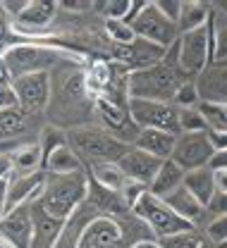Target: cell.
Returning <instances> with one entry per match:
<instances>
[{
  "label": "cell",
  "instance_id": "obj_1",
  "mask_svg": "<svg viewBox=\"0 0 227 248\" xmlns=\"http://www.w3.org/2000/svg\"><path fill=\"white\" fill-rule=\"evenodd\" d=\"M53 79V95H50V120L55 126H86L89 117H94V103L96 98L89 91L86 72L79 67V62H63L58 69L50 72Z\"/></svg>",
  "mask_w": 227,
  "mask_h": 248
},
{
  "label": "cell",
  "instance_id": "obj_2",
  "mask_svg": "<svg viewBox=\"0 0 227 248\" xmlns=\"http://www.w3.org/2000/svg\"><path fill=\"white\" fill-rule=\"evenodd\" d=\"M187 81H192V79L179 67V53H177V43H175V46L167 48V55L158 64H153L148 69L130 72L127 91H130V98L172 103L175 93L179 91V86L187 84Z\"/></svg>",
  "mask_w": 227,
  "mask_h": 248
},
{
  "label": "cell",
  "instance_id": "obj_3",
  "mask_svg": "<svg viewBox=\"0 0 227 248\" xmlns=\"http://www.w3.org/2000/svg\"><path fill=\"white\" fill-rule=\"evenodd\" d=\"M2 60H5V67L15 81V79L29 77V74H50L63 62H81V58L72 48H65V46L29 41V43H19V46L10 48L2 55Z\"/></svg>",
  "mask_w": 227,
  "mask_h": 248
},
{
  "label": "cell",
  "instance_id": "obj_4",
  "mask_svg": "<svg viewBox=\"0 0 227 248\" xmlns=\"http://www.w3.org/2000/svg\"><path fill=\"white\" fill-rule=\"evenodd\" d=\"M86 196H89V172H74V174L46 172V184L38 203L53 217L69 222L74 213L86 203Z\"/></svg>",
  "mask_w": 227,
  "mask_h": 248
},
{
  "label": "cell",
  "instance_id": "obj_5",
  "mask_svg": "<svg viewBox=\"0 0 227 248\" xmlns=\"http://www.w3.org/2000/svg\"><path fill=\"white\" fill-rule=\"evenodd\" d=\"M125 215H94L79 232L74 248H131V244H136V239H131L134 229L141 227L144 222L139 217H131V222H127ZM139 239H153V236H141L134 234Z\"/></svg>",
  "mask_w": 227,
  "mask_h": 248
},
{
  "label": "cell",
  "instance_id": "obj_6",
  "mask_svg": "<svg viewBox=\"0 0 227 248\" xmlns=\"http://www.w3.org/2000/svg\"><path fill=\"white\" fill-rule=\"evenodd\" d=\"M67 141L74 148V153L81 157L84 165H98V162H120V157L130 151L131 146L115 139L100 126H77L67 131Z\"/></svg>",
  "mask_w": 227,
  "mask_h": 248
},
{
  "label": "cell",
  "instance_id": "obj_7",
  "mask_svg": "<svg viewBox=\"0 0 227 248\" xmlns=\"http://www.w3.org/2000/svg\"><path fill=\"white\" fill-rule=\"evenodd\" d=\"M177 53H179L182 72L192 81H196L203 74V69L215 60V15L206 27L179 33Z\"/></svg>",
  "mask_w": 227,
  "mask_h": 248
},
{
  "label": "cell",
  "instance_id": "obj_8",
  "mask_svg": "<svg viewBox=\"0 0 227 248\" xmlns=\"http://www.w3.org/2000/svg\"><path fill=\"white\" fill-rule=\"evenodd\" d=\"M131 215L139 217L148 232L153 234V239H167V236H175V234H182V232H192V229H198L192 222L182 219L177 215L162 198L153 196L151 191H146L131 208Z\"/></svg>",
  "mask_w": 227,
  "mask_h": 248
},
{
  "label": "cell",
  "instance_id": "obj_9",
  "mask_svg": "<svg viewBox=\"0 0 227 248\" xmlns=\"http://www.w3.org/2000/svg\"><path fill=\"white\" fill-rule=\"evenodd\" d=\"M130 117L139 129H161L175 136L182 134L179 129V108L162 100H144V98H130Z\"/></svg>",
  "mask_w": 227,
  "mask_h": 248
},
{
  "label": "cell",
  "instance_id": "obj_10",
  "mask_svg": "<svg viewBox=\"0 0 227 248\" xmlns=\"http://www.w3.org/2000/svg\"><path fill=\"white\" fill-rule=\"evenodd\" d=\"M131 29L139 38L151 41L156 46L170 48L179 41V29L175 22H170L165 15L161 12L158 2H146L144 10L139 12V17L131 22Z\"/></svg>",
  "mask_w": 227,
  "mask_h": 248
},
{
  "label": "cell",
  "instance_id": "obj_11",
  "mask_svg": "<svg viewBox=\"0 0 227 248\" xmlns=\"http://www.w3.org/2000/svg\"><path fill=\"white\" fill-rule=\"evenodd\" d=\"M33 115H27L19 108L12 110H2L0 112V153H15L22 146L36 143L33 139Z\"/></svg>",
  "mask_w": 227,
  "mask_h": 248
},
{
  "label": "cell",
  "instance_id": "obj_12",
  "mask_svg": "<svg viewBox=\"0 0 227 248\" xmlns=\"http://www.w3.org/2000/svg\"><path fill=\"white\" fill-rule=\"evenodd\" d=\"M60 2H50V0H29V5L24 7V12L12 19L15 31L22 38H32V41H43L50 33V24L58 15Z\"/></svg>",
  "mask_w": 227,
  "mask_h": 248
},
{
  "label": "cell",
  "instance_id": "obj_13",
  "mask_svg": "<svg viewBox=\"0 0 227 248\" xmlns=\"http://www.w3.org/2000/svg\"><path fill=\"white\" fill-rule=\"evenodd\" d=\"M15 93H17L19 110H24L27 115H33V117H41L50 105L53 79H50V74L19 77V79H15Z\"/></svg>",
  "mask_w": 227,
  "mask_h": 248
},
{
  "label": "cell",
  "instance_id": "obj_14",
  "mask_svg": "<svg viewBox=\"0 0 227 248\" xmlns=\"http://www.w3.org/2000/svg\"><path fill=\"white\" fill-rule=\"evenodd\" d=\"M110 55H113V62L127 67L130 72H139V69H148L158 64L167 55V48L136 36L127 46H110Z\"/></svg>",
  "mask_w": 227,
  "mask_h": 248
},
{
  "label": "cell",
  "instance_id": "obj_15",
  "mask_svg": "<svg viewBox=\"0 0 227 248\" xmlns=\"http://www.w3.org/2000/svg\"><path fill=\"white\" fill-rule=\"evenodd\" d=\"M213 155H215V151H213V146L208 141V134H179L172 160L184 172H192V170L208 167Z\"/></svg>",
  "mask_w": 227,
  "mask_h": 248
},
{
  "label": "cell",
  "instance_id": "obj_16",
  "mask_svg": "<svg viewBox=\"0 0 227 248\" xmlns=\"http://www.w3.org/2000/svg\"><path fill=\"white\" fill-rule=\"evenodd\" d=\"M32 217H33V239L32 248H58L63 241L67 222L53 217L48 210L41 208L38 201L32 203Z\"/></svg>",
  "mask_w": 227,
  "mask_h": 248
},
{
  "label": "cell",
  "instance_id": "obj_17",
  "mask_svg": "<svg viewBox=\"0 0 227 248\" xmlns=\"http://www.w3.org/2000/svg\"><path fill=\"white\" fill-rule=\"evenodd\" d=\"M0 236H5L12 246L17 248H32V239H33L32 203H24V205L15 208L12 213H7L2 217Z\"/></svg>",
  "mask_w": 227,
  "mask_h": 248
},
{
  "label": "cell",
  "instance_id": "obj_18",
  "mask_svg": "<svg viewBox=\"0 0 227 248\" xmlns=\"http://www.w3.org/2000/svg\"><path fill=\"white\" fill-rule=\"evenodd\" d=\"M43 184H46V172L24 174V177L12 174V177L7 179V203H5V215L12 213L15 208L24 205V203L38 201L41 193H43Z\"/></svg>",
  "mask_w": 227,
  "mask_h": 248
},
{
  "label": "cell",
  "instance_id": "obj_19",
  "mask_svg": "<svg viewBox=\"0 0 227 248\" xmlns=\"http://www.w3.org/2000/svg\"><path fill=\"white\" fill-rule=\"evenodd\" d=\"M201 103L227 105V60H213L196 79Z\"/></svg>",
  "mask_w": 227,
  "mask_h": 248
},
{
  "label": "cell",
  "instance_id": "obj_20",
  "mask_svg": "<svg viewBox=\"0 0 227 248\" xmlns=\"http://www.w3.org/2000/svg\"><path fill=\"white\" fill-rule=\"evenodd\" d=\"M165 160H158V157H153V155H148L146 151H141V148H136V146H131L127 153L120 157V170L125 172V177L131 179V182H139V184L148 186L153 182V177L158 174V170H161V165Z\"/></svg>",
  "mask_w": 227,
  "mask_h": 248
},
{
  "label": "cell",
  "instance_id": "obj_21",
  "mask_svg": "<svg viewBox=\"0 0 227 248\" xmlns=\"http://www.w3.org/2000/svg\"><path fill=\"white\" fill-rule=\"evenodd\" d=\"M131 146L146 151L148 155H153L158 160H172L175 146H177V136L170 134V131H161V129H141Z\"/></svg>",
  "mask_w": 227,
  "mask_h": 248
},
{
  "label": "cell",
  "instance_id": "obj_22",
  "mask_svg": "<svg viewBox=\"0 0 227 248\" xmlns=\"http://www.w3.org/2000/svg\"><path fill=\"white\" fill-rule=\"evenodd\" d=\"M177 215L182 217V219H187V222H192L194 227H201V224H206V205L196 198V196H192L187 188H184V184L179 186L177 191H172L170 196H165L162 198Z\"/></svg>",
  "mask_w": 227,
  "mask_h": 248
},
{
  "label": "cell",
  "instance_id": "obj_23",
  "mask_svg": "<svg viewBox=\"0 0 227 248\" xmlns=\"http://www.w3.org/2000/svg\"><path fill=\"white\" fill-rule=\"evenodd\" d=\"M184 177H187V172L175 160H165L161 165V170H158V174L153 177V182L148 184V191L158 198H165V196H170L172 191H177L184 184Z\"/></svg>",
  "mask_w": 227,
  "mask_h": 248
},
{
  "label": "cell",
  "instance_id": "obj_24",
  "mask_svg": "<svg viewBox=\"0 0 227 248\" xmlns=\"http://www.w3.org/2000/svg\"><path fill=\"white\" fill-rule=\"evenodd\" d=\"M184 188L196 196L203 205H208L211 203V198L215 196V172L211 170V167H201V170H192V172H187V177H184Z\"/></svg>",
  "mask_w": 227,
  "mask_h": 248
},
{
  "label": "cell",
  "instance_id": "obj_25",
  "mask_svg": "<svg viewBox=\"0 0 227 248\" xmlns=\"http://www.w3.org/2000/svg\"><path fill=\"white\" fill-rule=\"evenodd\" d=\"M43 172H48V174H74V172H86V165L74 153V148L67 143L43 162Z\"/></svg>",
  "mask_w": 227,
  "mask_h": 248
},
{
  "label": "cell",
  "instance_id": "obj_26",
  "mask_svg": "<svg viewBox=\"0 0 227 248\" xmlns=\"http://www.w3.org/2000/svg\"><path fill=\"white\" fill-rule=\"evenodd\" d=\"M211 19H213V10H211L208 2L184 0V5H182V15H179V22H177V29H179V33H187V31H194V29L206 27Z\"/></svg>",
  "mask_w": 227,
  "mask_h": 248
},
{
  "label": "cell",
  "instance_id": "obj_27",
  "mask_svg": "<svg viewBox=\"0 0 227 248\" xmlns=\"http://www.w3.org/2000/svg\"><path fill=\"white\" fill-rule=\"evenodd\" d=\"M12 174L17 177H24V174H36V172H43V153L38 148V143H29V146H22L12 153Z\"/></svg>",
  "mask_w": 227,
  "mask_h": 248
},
{
  "label": "cell",
  "instance_id": "obj_28",
  "mask_svg": "<svg viewBox=\"0 0 227 248\" xmlns=\"http://www.w3.org/2000/svg\"><path fill=\"white\" fill-rule=\"evenodd\" d=\"M89 177L100 184L103 188H108V191H122V186L127 184V177H125V172L120 170V165L117 162H98V165H91L89 167Z\"/></svg>",
  "mask_w": 227,
  "mask_h": 248
},
{
  "label": "cell",
  "instance_id": "obj_29",
  "mask_svg": "<svg viewBox=\"0 0 227 248\" xmlns=\"http://www.w3.org/2000/svg\"><path fill=\"white\" fill-rule=\"evenodd\" d=\"M36 143H38V148H41V153H43V162H46V160L55 153L58 148L67 146L69 141H67V131H63L60 126H55V124H46V126H41Z\"/></svg>",
  "mask_w": 227,
  "mask_h": 248
},
{
  "label": "cell",
  "instance_id": "obj_30",
  "mask_svg": "<svg viewBox=\"0 0 227 248\" xmlns=\"http://www.w3.org/2000/svg\"><path fill=\"white\" fill-rule=\"evenodd\" d=\"M179 129H182V134H206L208 131V120L201 112V108L179 110Z\"/></svg>",
  "mask_w": 227,
  "mask_h": 248
},
{
  "label": "cell",
  "instance_id": "obj_31",
  "mask_svg": "<svg viewBox=\"0 0 227 248\" xmlns=\"http://www.w3.org/2000/svg\"><path fill=\"white\" fill-rule=\"evenodd\" d=\"M32 38H22L15 27H12V19L7 17V12L2 10V5H0V55H5L10 48H15V46H19V43H29Z\"/></svg>",
  "mask_w": 227,
  "mask_h": 248
},
{
  "label": "cell",
  "instance_id": "obj_32",
  "mask_svg": "<svg viewBox=\"0 0 227 248\" xmlns=\"http://www.w3.org/2000/svg\"><path fill=\"white\" fill-rule=\"evenodd\" d=\"M105 33L110 38V46H127L136 38L131 24L122 22V19H105Z\"/></svg>",
  "mask_w": 227,
  "mask_h": 248
},
{
  "label": "cell",
  "instance_id": "obj_33",
  "mask_svg": "<svg viewBox=\"0 0 227 248\" xmlns=\"http://www.w3.org/2000/svg\"><path fill=\"white\" fill-rule=\"evenodd\" d=\"M203 239H206L203 232L192 229V232H182V234H175V236L161 239V246L162 248H201Z\"/></svg>",
  "mask_w": 227,
  "mask_h": 248
},
{
  "label": "cell",
  "instance_id": "obj_34",
  "mask_svg": "<svg viewBox=\"0 0 227 248\" xmlns=\"http://www.w3.org/2000/svg\"><path fill=\"white\" fill-rule=\"evenodd\" d=\"M203 236H206L211 244H215L218 248L225 246L227 244V215L208 219V222L203 224Z\"/></svg>",
  "mask_w": 227,
  "mask_h": 248
},
{
  "label": "cell",
  "instance_id": "obj_35",
  "mask_svg": "<svg viewBox=\"0 0 227 248\" xmlns=\"http://www.w3.org/2000/svg\"><path fill=\"white\" fill-rule=\"evenodd\" d=\"M172 105H175V108H179V110H184V108H198V105H201V95H198V86H196V81H187V84H182V86H179V91L175 93V98H172Z\"/></svg>",
  "mask_w": 227,
  "mask_h": 248
},
{
  "label": "cell",
  "instance_id": "obj_36",
  "mask_svg": "<svg viewBox=\"0 0 227 248\" xmlns=\"http://www.w3.org/2000/svg\"><path fill=\"white\" fill-rule=\"evenodd\" d=\"M198 108H201V112L208 120V129H223V131H227V105L201 103Z\"/></svg>",
  "mask_w": 227,
  "mask_h": 248
},
{
  "label": "cell",
  "instance_id": "obj_37",
  "mask_svg": "<svg viewBox=\"0 0 227 248\" xmlns=\"http://www.w3.org/2000/svg\"><path fill=\"white\" fill-rule=\"evenodd\" d=\"M134 0H108V2H96V7H103L100 12L105 15V19H122L127 22Z\"/></svg>",
  "mask_w": 227,
  "mask_h": 248
},
{
  "label": "cell",
  "instance_id": "obj_38",
  "mask_svg": "<svg viewBox=\"0 0 227 248\" xmlns=\"http://www.w3.org/2000/svg\"><path fill=\"white\" fill-rule=\"evenodd\" d=\"M227 215V193L215 191V196L211 198V203L206 205V217L213 219V217H223Z\"/></svg>",
  "mask_w": 227,
  "mask_h": 248
},
{
  "label": "cell",
  "instance_id": "obj_39",
  "mask_svg": "<svg viewBox=\"0 0 227 248\" xmlns=\"http://www.w3.org/2000/svg\"><path fill=\"white\" fill-rule=\"evenodd\" d=\"M158 2V7H161V12L170 19V22H179V15H182V5H184V0H156Z\"/></svg>",
  "mask_w": 227,
  "mask_h": 248
},
{
  "label": "cell",
  "instance_id": "obj_40",
  "mask_svg": "<svg viewBox=\"0 0 227 248\" xmlns=\"http://www.w3.org/2000/svg\"><path fill=\"white\" fill-rule=\"evenodd\" d=\"M215 60H227V24H215Z\"/></svg>",
  "mask_w": 227,
  "mask_h": 248
},
{
  "label": "cell",
  "instance_id": "obj_41",
  "mask_svg": "<svg viewBox=\"0 0 227 248\" xmlns=\"http://www.w3.org/2000/svg\"><path fill=\"white\" fill-rule=\"evenodd\" d=\"M206 134H208V141H211L215 153L227 151V131H223V129H208Z\"/></svg>",
  "mask_w": 227,
  "mask_h": 248
},
{
  "label": "cell",
  "instance_id": "obj_42",
  "mask_svg": "<svg viewBox=\"0 0 227 248\" xmlns=\"http://www.w3.org/2000/svg\"><path fill=\"white\" fill-rule=\"evenodd\" d=\"M0 5H2V10L7 12L10 19H17V17L24 12V7L29 5V0H5V2H0Z\"/></svg>",
  "mask_w": 227,
  "mask_h": 248
},
{
  "label": "cell",
  "instance_id": "obj_43",
  "mask_svg": "<svg viewBox=\"0 0 227 248\" xmlns=\"http://www.w3.org/2000/svg\"><path fill=\"white\" fill-rule=\"evenodd\" d=\"M12 170H15V165H12V155L0 153V182H7V179L12 177Z\"/></svg>",
  "mask_w": 227,
  "mask_h": 248
},
{
  "label": "cell",
  "instance_id": "obj_44",
  "mask_svg": "<svg viewBox=\"0 0 227 248\" xmlns=\"http://www.w3.org/2000/svg\"><path fill=\"white\" fill-rule=\"evenodd\" d=\"M213 172H218V170H227V151H220V153L213 155V160H211V165H208Z\"/></svg>",
  "mask_w": 227,
  "mask_h": 248
},
{
  "label": "cell",
  "instance_id": "obj_45",
  "mask_svg": "<svg viewBox=\"0 0 227 248\" xmlns=\"http://www.w3.org/2000/svg\"><path fill=\"white\" fill-rule=\"evenodd\" d=\"M215 188L220 193H227V170H218L215 172Z\"/></svg>",
  "mask_w": 227,
  "mask_h": 248
},
{
  "label": "cell",
  "instance_id": "obj_46",
  "mask_svg": "<svg viewBox=\"0 0 227 248\" xmlns=\"http://www.w3.org/2000/svg\"><path fill=\"white\" fill-rule=\"evenodd\" d=\"M5 203H7V182H0V222L5 217Z\"/></svg>",
  "mask_w": 227,
  "mask_h": 248
},
{
  "label": "cell",
  "instance_id": "obj_47",
  "mask_svg": "<svg viewBox=\"0 0 227 248\" xmlns=\"http://www.w3.org/2000/svg\"><path fill=\"white\" fill-rule=\"evenodd\" d=\"M131 248H162L158 239H141L136 244H131Z\"/></svg>",
  "mask_w": 227,
  "mask_h": 248
},
{
  "label": "cell",
  "instance_id": "obj_48",
  "mask_svg": "<svg viewBox=\"0 0 227 248\" xmlns=\"http://www.w3.org/2000/svg\"><path fill=\"white\" fill-rule=\"evenodd\" d=\"M213 7H218V12H220V15H225V17H227V0H220V2H215Z\"/></svg>",
  "mask_w": 227,
  "mask_h": 248
},
{
  "label": "cell",
  "instance_id": "obj_49",
  "mask_svg": "<svg viewBox=\"0 0 227 248\" xmlns=\"http://www.w3.org/2000/svg\"><path fill=\"white\" fill-rule=\"evenodd\" d=\"M0 248H17V246H12V244L5 239V236H0Z\"/></svg>",
  "mask_w": 227,
  "mask_h": 248
},
{
  "label": "cell",
  "instance_id": "obj_50",
  "mask_svg": "<svg viewBox=\"0 0 227 248\" xmlns=\"http://www.w3.org/2000/svg\"><path fill=\"white\" fill-rule=\"evenodd\" d=\"M201 248H218V246H215V244H211L208 239H203V244H201Z\"/></svg>",
  "mask_w": 227,
  "mask_h": 248
},
{
  "label": "cell",
  "instance_id": "obj_51",
  "mask_svg": "<svg viewBox=\"0 0 227 248\" xmlns=\"http://www.w3.org/2000/svg\"><path fill=\"white\" fill-rule=\"evenodd\" d=\"M220 248H227V244H225V246H220Z\"/></svg>",
  "mask_w": 227,
  "mask_h": 248
}]
</instances>
